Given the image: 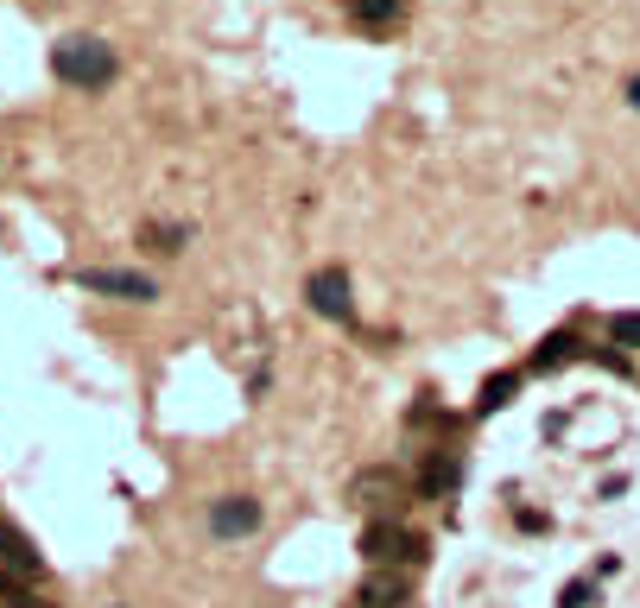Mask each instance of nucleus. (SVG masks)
I'll return each instance as SVG.
<instances>
[{
	"label": "nucleus",
	"mask_w": 640,
	"mask_h": 608,
	"mask_svg": "<svg viewBox=\"0 0 640 608\" xmlns=\"http://www.w3.org/2000/svg\"><path fill=\"white\" fill-rule=\"evenodd\" d=\"M147 241H159V253H178L190 241V228H178V222H165V228H147Z\"/></svg>",
	"instance_id": "14"
},
{
	"label": "nucleus",
	"mask_w": 640,
	"mask_h": 608,
	"mask_svg": "<svg viewBox=\"0 0 640 608\" xmlns=\"http://www.w3.org/2000/svg\"><path fill=\"white\" fill-rule=\"evenodd\" d=\"M565 361H577V336H570V330H559V336H545V343L532 349L527 368H532V374H559Z\"/></svg>",
	"instance_id": "10"
},
{
	"label": "nucleus",
	"mask_w": 640,
	"mask_h": 608,
	"mask_svg": "<svg viewBox=\"0 0 640 608\" xmlns=\"http://www.w3.org/2000/svg\"><path fill=\"white\" fill-rule=\"evenodd\" d=\"M261 526V501L254 495H223V501H210V533L216 538H248Z\"/></svg>",
	"instance_id": "7"
},
{
	"label": "nucleus",
	"mask_w": 640,
	"mask_h": 608,
	"mask_svg": "<svg viewBox=\"0 0 640 608\" xmlns=\"http://www.w3.org/2000/svg\"><path fill=\"white\" fill-rule=\"evenodd\" d=\"M514 387H520V374H494L489 387H482V399H476V412H501L514 399Z\"/></svg>",
	"instance_id": "12"
},
{
	"label": "nucleus",
	"mask_w": 640,
	"mask_h": 608,
	"mask_svg": "<svg viewBox=\"0 0 640 608\" xmlns=\"http://www.w3.org/2000/svg\"><path fill=\"white\" fill-rule=\"evenodd\" d=\"M628 102H635V108H640V76H635V83H628Z\"/></svg>",
	"instance_id": "18"
},
{
	"label": "nucleus",
	"mask_w": 640,
	"mask_h": 608,
	"mask_svg": "<svg viewBox=\"0 0 640 608\" xmlns=\"http://www.w3.org/2000/svg\"><path fill=\"white\" fill-rule=\"evenodd\" d=\"M608 336H615V343H635V349H640V311H615V318H608Z\"/></svg>",
	"instance_id": "13"
},
{
	"label": "nucleus",
	"mask_w": 640,
	"mask_h": 608,
	"mask_svg": "<svg viewBox=\"0 0 640 608\" xmlns=\"http://www.w3.org/2000/svg\"><path fill=\"white\" fill-rule=\"evenodd\" d=\"M406 603V571H368L355 590V608H400Z\"/></svg>",
	"instance_id": "8"
},
{
	"label": "nucleus",
	"mask_w": 640,
	"mask_h": 608,
	"mask_svg": "<svg viewBox=\"0 0 640 608\" xmlns=\"http://www.w3.org/2000/svg\"><path fill=\"white\" fill-rule=\"evenodd\" d=\"M13 596H20V590H13V576L0 571V603H13Z\"/></svg>",
	"instance_id": "16"
},
{
	"label": "nucleus",
	"mask_w": 640,
	"mask_h": 608,
	"mask_svg": "<svg viewBox=\"0 0 640 608\" xmlns=\"http://www.w3.org/2000/svg\"><path fill=\"white\" fill-rule=\"evenodd\" d=\"M342 7H349V20H355V26H368V33H375V26H393V20H400V7H406V0H342Z\"/></svg>",
	"instance_id": "11"
},
{
	"label": "nucleus",
	"mask_w": 640,
	"mask_h": 608,
	"mask_svg": "<svg viewBox=\"0 0 640 608\" xmlns=\"http://www.w3.org/2000/svg\"><path fill=\"white\" fill-rule=\"evenodd\" d=\"M7 608H51V603H33V596H13Z\"/></svg>",
	"instance_id": "17"
},
{
	"label": "nucleus",
	"mask_w": 640,
	"mask_h": 608,
	"mask_svg": "<svg viewBox=\"0 0 640 608\" xmlns=\"http://www.w3.org/2000/svg\"><path fill=\"white\" fill-rule=\"evenodd\" d=\"M76 280H83L89 291H109V298H134V305L159 298V286H152L147 273H121V266H83Z\"/></svg>",
	"instance_id": "5"
},
{
	"label": "nucleus",
	"mask_w": 640,
	"mask_h": 608,
	"mask_svg": "<svg viewBox=\"0 0 640 608\" xmlns=\"http://www.w3.org/2000/svg\"><path fill=\"white\" fill-rule=\"evenodd\" d=\"M362 558H368L375 571H393V564H418L425 545H418V533H406L400 520H368V533H362Z\"/></svg>",
	"instance_id": "2"
},
{
	"label": "nucleus",
	"mask_w": 640,
	"mask_h": 608,
	"mask_svg": "<svg viewBox=\"0 0 640 608\" xmlns=\"http://www.w3.org/2000/svg\"><path fill=\"white\" fill-rule=\"evenodd\" d=\"M304 298H311V311H317V318L349 323V273H342V266H324V273H311Z\"/></svg>",
	"instance_id": "6"
},
{
	"label": "nucleus",
	"mask_w": 640,
	"mask_h": 608,
	"mask_svg": "<svg viewBox=\"0 0 640 608\" xmlns=\"http://www.w3.org/2000/svg\"><path fill=\"white\" fill-rule=\"evenodd\" d=\"M51 71L71 89H109L121 64H114V51L102 38H64V45H51Z\"/></svg>",
	"instance_id": "1"
},
{
	"label": "nucleus",
	"mask_w": 640,
	"mask_h": 608,
	"mask_svg": "<svg viewBox=\"0 0 640 608\" xmlns=\"http://www.w3.org/2000/svg\"><path fill=\"white\" fill-rule=\"evenodd\" d=\"M0 571L13 576V583H38L45 576V558L33 551V538L20 533L13 520H0Z\"/></svg>",
	"instance_id": "4"
},
{
	"label": "nucleus",
	"mask_w": 640,
	"mask_h": 608,
	"mask_svg": "<svg viewBox=\"0 0 640 608\" xmlns=\"http://www.w3.org/2000/svg\"><path fill=\"white\" fill-rule=\"evenodd\" d=\"M583 603H590V583H570V590H565V603H559V608H583Z\"/></svg>",
	"instance_id": "15"
},
{
	"label": "nucleus",
	"mask_w": 640,
	"mask_h": 608,
	"mask_svg": "<svg viewBox=\"0 0 640 608\" xmlns=\"http://www.w3.org/2000/svg\"><path fill=\"white\" fill-rule=\"evenodd\" d=\"M456 482H463V457H456V450H431V463H425V475H418L425 501H444Z\"/></svg>",
	"instance_id": "9"
},
{
	"label": "nucleus",
	"mask_w": 640,
	"mask_h": 608,
	"mask_svg": "<svg viewBox=\"0 0 640 608\" xmlns=\"http://www.w3.org/2000/svg\"><path fill=\"white\" fill-rule=\"evenodd\" d=\"M349 501L368 507L375 520H400V507H406V475H393V469H362V475L349 482Z\"/></svg>",
	"instance_id": "3"
}]
</instances>
